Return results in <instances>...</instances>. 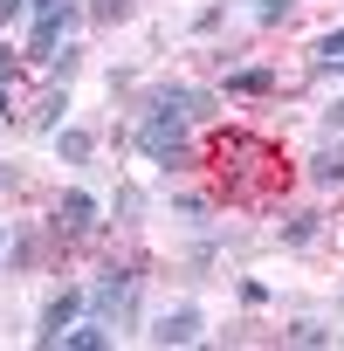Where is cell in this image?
Segmentation results:
<instances>
[{
	"label": "cell",
	"mask_w": 344,
	"mask_h": 351,
	"mask_svg": "<svg viewBox=\"0 0 344 351\" xmlns=\"http://www.w3.org/2000/svg\"><path fill=\"white\" fill-rule=\"evenodd\" d=\"M221 21H228V8H200V21H193V35H214Z\"/></svg>",
	"instance_id": "obj_26"
},
{
	"label": "cell",
	"mask_w": 344,
	"mask_h": 351,
	"mask_svg": "<svg viewBox=\"0 0 344 351\" xmlns=\"http://www.w3.org/2000/svg\"><path fill=\"white\" fill-rule=\"evenodd\" d=\"M172 221H180V228H214V200H200V193H172Z\"/></svg>",
	"instance_id": "obj_14"
},
{
	"label": "cell",
	"mask_w": 344,
	"mask_h": 351,
	"mask_svg": "<svg viewBox=\"0 0 344 351\" xmlns=\"http://www.w3.org/2000/svg\"><path fill=\"white\" fill-rule=\"evenodd\" d=\"M241 303H248V310H262V303H269V282H255V276H241Z\"/></svg>",
	"instance_id": "obj_25"
},
{
	"label": "cell",
	"mask_w": 344,
	"mask_h": 351,
	"mask_svg": "<svg viewBox=\"0 0 344 351\" xmlns=\"http://www.w3.org/2000/svg\"><path fill=\"white\" fill-rule=\"evenodd\" d=\"M330 62H344V28H330V35H317V49H310V76H323Z\"/></svg>",
	"instance_id": "obj_19"
},
{
	"label": "cell",
	"mask_w": 344,
	"mask_h": 351,
	"mask_svg": "<svg viewBox=\"0 0 344 351\" xmlns=\"http://www.w3.org/2000/svg\"><path fill=\"white\" fill-rule=\"evenodd\" d=\"M103 83H110V97H131V90H138V69H110Z\"/></svg>",
	"instance_id": "obj_23"
},
{
	"label": "cell",
	"mask_w": 344,
	"mask_h": 351,
	"mask_svg": "<svg viewBox=\"0 0 344 351\" xmlns=\"http://www.w3.org/2000/svg\"><path fill=\"white\" fill-rule=\"evenodd\" d=\"M42 69H49V83H76V69H83V42L69 35V42H62V49H56Z\"/></svg>",
	"instance_id": "obj_15"
},
{
	"label": "cell",
	"mask_w": 344,
	"mask_h": 351,
	"mask_svg": "<svg viewBox=\"0 0 344 351\" xmlns=\"http://www.w3.org/2000/svg\"><path fill=\"white\" fill-rule=\"evenodd\" d=\"M138 282H145V276H138L131 262H103V269H97V282H83V310L124 330V324L138 317Z\"/></svg>",
	"instance_id": "obj_1"
},
{
	"label": "cell",
	"mask_w": 344,
	"mask_h": 351,
	"mask_svg": "<svg viewBox=\"0 0 344 351\" xmlns=\"http://www.w3.org/2000/svg\"><path fill=\"white\" fill-rule=\"evenodd\" d=\"M97 228H103V200H97V193L62 186V193L49 200V241H90Z\"/></svg>",
	"instance_id": "obj_2"
},
{
	"label": "cell",
	"mask_w": 344,
	"mask_h": 351,
	"mask_svg": "<svg viewBox=\"0 0 344 351\" xmlns=\"http://www.w3.org/2000/svg\"><path fill=\"white\" fill-rule=\"evenodd\" d=\"M110 228H145V186L117 180V193H110Z\"/></svg>",
	"instance_id": "obj_12"
},
{
	"label": "cell",
	"mask_w": 344,
	"mask_h": 351,
	"mask_svg": "<svg viewBox=\"0 0 344 351\" xmlns=\"http://www.w3.org/2000/svg\"><path fill=\"white\" fill-rule=\"evenodd\" d=\"M8 21H28V0H0V28Z\"/></svg>",
	"instance_id": "obj_28"
},
{
	"label": "cell",
	"mask_w": 344,
	"mask_h": 351,
	"mask_svg": "<svg viewBox=\"0 0 344 351\" xmlns=\"http://www.w3.org/2000/svg\"><path fill=\"white\" fill-rule=\"evenodd\" d=\"M35 255H42V234H35V221H14V228H8V269H0V276H21V269H35Z\"/></svg>",
	"instance_id": "obj_8"
},
{
	"label": "cell",
	"mask_w": 344,
	"mask_h": 351,
	"mask_svg": "<svg viewBox=\"0 0 344 351\" xmlns=\"http://www.w3.org/2000/svg\"><path fill=\"white\" fill-rule=\"evenodd\" d=\"M0 269H8V234H0Z\"/></svg>",
	"instance_id": "obj_32"
},
{
	"label": "cell",
	"mask_w": 344,
	"mask_h": 351,
	"mask_svg": "<svg viewBox=\"0 0 344 351\" xmlns=\"http://www.w3.org/2000/svg\"><path fill=\"white\" fill-rule=\"evenodd\" d=\"M151 344H165V351H180V344H200L207 337V317H200V303H172V310H158L151 317V330H145Z\"/></svg>",
	"instance_id": "obj_5"
},
{
	"label": "cell",
	"mask_w": 344,
	"mask_h": 351,
	"mask_svg": "<svg viewBox=\"0 0 344 351\" xmlns=\"http://www.w3.org/2000/svg\"><path fill=\"white\" fill-rule=\"evenodd\" d=\"M8 117H14V97H8V90H0V124H8Z\"/></svg>",
	"instance_id": "obj_31"
},
{
	"label": "cell",
	"mask_w": 344,
	"mask_h": 351,
	"mask_svg": "<svg viewBox=\"0 0 344 351\" xmlns=\"http://www.w3.org/2000/svg\"><path fill=\"white\" fill-rule=\"evenodd\" d=\"M0 193H21V165H0Z\"/></svg>",
	"instance_id": "obj_29"
},
{
	"label": "cell",
	"mask_w": 344,
	"mask_h": 351,
	"mask_svg": "<svg viewBox=\"0 0 344 351\" xmlns=\"http://www.w3.org/2000/svg\"><path fill=\"white\" fill-rule=\"evenodd\" d=\"M62 0H28V21H42V14H56Z\"/></svg>",
	"instance_id": "obj_30"
},
{
	"label": "cell",
	"mask_w": 344,
	"mask_h": 351,
	"mask_svg": "<svg viewBox=\"0 0 344 351\" xmlns=\"http://www.w3.org/2000/svg\"><path fill=\"white\" fill-rule=\"evenodd\" d=\"M14 62H21V49H8V42H0V90L14 83Z\"/></svg>",
	"instance_id": "obj_27"
},
{
	"label": "cell",
	"mask_w": 344,
	"mask_h": 351,
	"mask_svg": "<svg viewBox=\"0 0 344 351\" xmlns=\"http://www.w3.org/2000/svg\"><path fill=\"white\" fill-rule=\"evenodd\" d=\"M248 14H255V28H282L296 14V0H248Z\"/></svg>",
	"instance_id": "obj_20"
},
{
	"label": "cell",
	"mask_w": 344,
	"mask_h": 351,
	"mask_svg": "<svg viewBox=\"0 0 344 351\" xmlns=\"http://www.w3.org/2000/svg\"><path fill=\"white\" fill-rule=\"evenodd\" d=\"M83 21H90V14H83V0H62L56 14L28 21V49H21V56H28V62H49V56H56V49H62V42L83 28Z\"/></svg>",
	"instance_id": "obj_3"
},
{
	"label": "cell",
	"mask_w": 344,
	"mask_h": 351,
	"mask_svg": "<svg viewBox=\"0 0 344 351\" xmlns=\"http://www.w3.org/2000/svg\"><path fill=\"white\" fill-rule=\"evenodd\" d=\"M317 117H323V131H330V138H344V97H330Z\"/></svg>",
	"instance_id": "obj_22"
},
{
	"label": "cell",
	"mask_w": 344,
	"mask_h": 351,
	"mask_svg": "<svg viewBox=\"0 0 344 351\" xmlns=\"http://www.w3.org/2000/svg\"><path fill=\"white\" fill-rule=\"evenodd\" d=\"M76 317H83V282H62V289L42 303V317H35V344H42V351H56V344H62V330H69Z\"/></svg>",
	"instance_id": "obj_4"
},
{
	"label": "cell",
	"mask_w": 344,
	"mask_h": 351,
	"mask_svg": "<svg viewBox=\"0 0 344 351\" xmlns=\"http://www.w3.org/2000/svg\"><path fill=\"white\" fill-rule=\"evenodd\" d=\"M62 110H69V83H49V90L35 97V110H28V131L56 138V131H62Z\"/></svg>",
	"instance_id": "obj_7"
},
{
	"label": "cell",
	"mask_w": 344,
	"mask_h": 351,
	"mask_svg": "<svg viewBox=\"0 0 344 351\" xmlns=\"http://www.w3.org/2000/svg\"><path fill=\"white\" fill-rule=\"evenodd\" d=\"M330 337H337V330H330L323 317H289V324H282V344H330Z\"/></svg>",
	"instance_id": "obj_16"
},
{
	"label": "cell",
	"mask_w": 344,
	"mask_h": 351,
	"mask_svg": "<svg viewBox=\"0 0 344 351\" xmlns=\"http://www.w3.org/2000/svg\"><path fill=\"white\" fill-rule=\"evenodd\" d=\"M186 117L193 124H214L221 117V90H186Z\"/></svg>",
	"instance_id": "obj_21"
},
{
	"label": "cell",
	"mask_w": 344,
	"mask_h": 351,
	"mask_svg": "<svg viewBox=\"0 0 344 351\" xmlns=\"http://www.w3.org/2000/svg\"><path fill=\"white\" fill-rule=\"evenodd\" d=\"M90 152H97V138H90L83 124H62V131H56V158H62V165H90Z\"/></svg>",
	"instance_id": "obj_13"
},
{
	"label": "cell",
	"mask_w": 344,
	"mask_h": 351,
	"mask_svg": "<svg viewBox=\"0 0 344 351\" xmlns=\"http://www.w3.org/2000/svg\"><path fill=\"white\" fill-rule=\"evenodd\" d=\"M275 234H282V248H310V241L323 234V214H317V207H289Z\"/></svg>",
	"instance_id": "obj_11"
},
{
	"label": "cell",
	"mask_w": 344,
	"mask_h": 351,
	"mask_svg": "<svg viewBox=\"0 0 344 351\" xmlns=\"http://www.w3.org/2000/svg\"><path fill=\"white\" fill-rule=\"evenodd\" d=\"M207 262H214V234H207V241L186 255V276H207Z\"/></svg>",
	"instance_id": "obj_24"
},
{
	"label": "cell",
	"mask_w": 344,
	"mask_h": 351,
	"mask_svg": "<svg viewBox=\"0 0 344 351\" xmlns=\"http://www.w3.org/2000/svg\"><path fill=\"white\" fill-rule=\"evenodd\" d=\"M151 165H158V172H165V180H180V172H193V165H200V145H193V138H186V145H172V152H158V158H151Z\"/></svg>",
	"instance_id": "obj_18"
},
{
	"label": "cell",
	"mask_w": 344,
	"mask_h": 351,
	"mask_svg": "<svg viewBox=\"0 0 344 351\" xmlns=\"http://www.w3.org/2000/svg\"><path fill=\"white\" fill-rule=\"evenodd\" d=\"M103 344H117V330H110L103 317H90V310L62 330V351H103Z\"/></svg>",
	"instance_id": "obj_9"
},
{
	"label": "cell",
	"mask_w": 344,
	"mask_h": 351,
	"mask_svg": "<svg viewBox=\"0 0 344 351\" xmlns=\"http://www.w3.org/2000/svg\"><path fill=\"white\" fill-rule=\"evenodd\" d=\"M303 172H310V186H344V138H330V145H317Z\"/></svg>",
	"instance_id": "obj_10"
},
{
	"label": "cell",
	"mask_w": 344,
	"mask_h": 351,
	"mask_svg": "<svg viewBox=\"0 0 344 351\" xmlns=\"http://www.w3.org/2000/svg\"><path fill=\"white\" fill-rule=\"evenodd\" d=\"M275 83H282V76H275L269 62H241V69H228V76H221V97H269Z\"/></svg>",
	"instance_id": "obj_6"
},
{
	"label": "cell",
	"mask_w": 344,
	"mask_h": 351,
	"mask_svg": "<svg viewBox=\"0 0 344 351\" xmlns=\"http://www.w3.org/2000/svg\"><path fill=\"white\" fill-rule=\"evenodd\" d=\"M83 14H90V28H117L138 14V0H83Z\"/></svg>",
	"instance_id": "obj_17"
}]
</instances>
